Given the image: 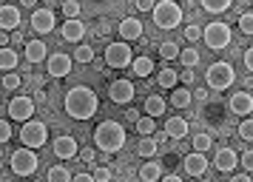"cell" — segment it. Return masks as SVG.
I'll return each mask as SVG.
<instances>
[{"instance_id":"cell-1","label":"cell","mask_w":253,"mask_h":182,"mask_svg":"<svg viewBox=\"0 0 253 182\" xmlns=\"http://www.w3.org/2000/svg\"><path fill=\"white\" fill-rule=\"evenodd\" d=\"M66 114H69L71 120H80V123H85V120H91L94 114H97V108H100V100H97V94H94L88 86H74V89H69V94H66Z\"/></svg>"},{"instance_id":"cell-2","label":"cell","mask_w":253,"mask_h":182,"mask_svg":"<svg viewBox=\"0 0 253 182\" xmlns=\"http://www.w3.org/2000/svg\"><path fill=\"white\" fill-rule=\"evenodd\" d=\"M126 145V128L114 120H105L94 128V148L103 154H117Z\"/></svg>"},{"instance_id":"cell-3","label":"cell","mask_w":253,"mask_h":182,"mask_svg":"<svg viewBox=\"0 0 253 182\" xmlns=\"http://www.w3.org/2000/svg\"><path fill=\"white\" fill-rule=\"evenodd\" d=\"M154 23L160 26L162 32H171L182 23V6L176 0H160L154 6Z\"/></svg>"},{"instance_id":"cell-4","label":"cell","mask_w":253,"mask_h":182,"mask_svg":"<svg viewBox=\"0 0 253 182\" xmlns=\"http://www.w3.org/2000/svg\"><path fill=\"white\" fill-rule=\"evenodd\" d=\"M205 80H208V89L225 91V89H230V86H233L236 71H233V66H230V63L219 60V63H211V66L205 68Z\"/></svg>"},{"instance_id":"cell-5","label":"cell","mask_w":253,"mask_h":182,"mask_svg":"<svg viewBox=\"0 0 253 182\" xmlns=\"http://www.w3.org/2000/svg\"><path fill=\"white\" fill-rule=\"evenodd\" d=\"M37 165H40V159H37L35 148H17L12 157H9V168H12V174H17V177H32L37 171Z\"/></svg>"},{"instance_id":"cell-6","label":"cell","mask_w":253,"mask_h":182,"mask_svg":"<svg viewBox=\"0 0 253 182\" xmlns=\"http://www.w3.org/2000/svg\"><path fill=\"white\" fill-rule=\"evenodd\" d=\"M202 40H205L208 48H213V51H222V48H228L230 46V26L228 23H208L205 29H202Z\"/></svg>"},{"instance_id":"cell-7","label":"cell","mask_w":253,"mask_h":182,"mask_svg":"<svg viewBox=\"0 0 253 182\" xmlns=\"http://www.w3.org/2000/svg\"><path fill=\"white\" fill-rule=\"evenodd\" d=\"M20 142L26 148H43L48 142V125L40 123V120L23 123V128H20Z\"/></svg>"},{"instance_id":"cell-8","label":"cell","mask_w":253,"mask_h":182,"mask_svg":"<svg viewBox=\"0 0 253 182\" xmlns=\"http://www.w3.org/2000/svg\"><path fill=\"white\" fill-rule=\"evenodd\" d=\"M131 63H134V54H131V46L126 40L105 46V66L108 68H128Z\"/></svg>"},{"instance_id":"cell-9","label":"cell","mask_w":253,"mask_h":182,"mask_svg":"<svg viewBox=\"0 0 253 182\" xmlns=\"http://www.w3.org/2000/svg\"><path fill=\"white\" fill-rule=\"evenodd\" d=\"M6 111H9V117L17 120V123H29L32 114H35V100H32V97H12V102H9Z\"/></svg>"},{"instance_id":"cell-10","label":"cell","mask_w":253,"mask_h":182,"mask_svg":"<svg viewBox=\"0 0 253 182\" xmlns=\"http://www.w3.org/2000/svg\"><path fill=\"white\" fill-rule=\"evenodd\" d=\"M134 83L131 80H114L111 86H108V97H111V102H117V105H128V102L134 100Z\"/></svg>"},{"instance_id":"cell-11","label":"cell","mask_w":253,"mask_h":182,"mask_svg":"<svg viewBox=\"0 0 253 182\" xmlns=\"http://www.w3.org/2000/svg\"><path fill=\"white\" fill-rule=\"evenodd\" d=\"M51 151H54V157L57 159H74L77 154H80V145H77V139L69 134L57 136L54 142H51Z\"/></svg>"},{"instance_id":"cell-12","label":"cell","mask_w":253,"mask_h":182,"mask_svg":"<svg viewBox=\"0 0 253 182\" xmlns=\"http://www.w3.org/2000/svg\"><path fill=\"white\" fill-rule=\"evenodd\" d=\"M60 37L63 40H69V43H83V37H85V23L80 17H71L60 26Z\"/></svg>"},{"instance_id":"cell-13","label":"cell","mask_w":253,"mask_h":182,"mask_svg":"<svg viewBox=\"0 0 253 182\" xmlns=\"http://www.w3.org/2000/svg\"><path fill=\"white\" fill-rule=\"evenodd\" d=\"M20 29V9L12 3H3L0 6V32H14Z\"/></svg>"},{"instance_id":"cell-14","label":"cell","mask_w":253,"mask_h":182,"mask_svg":"<svg viewBox=\"0 0 253 182\" xmlns=\"http://www.w3.org/2000/svg\"><path fill=\"white\" fill-rule=\"evenodd\" d=\"M29 23H32V29H35L37 34H48L54 29V11L51 9H35Z\"/></svg>"},{"instance_id":"cell-15","label":"cell","mask_w":253,"mask_h":182,"mask_svg":"<svg viewBox=\"0 0 253 182\" xmlns=\"http://www.w3.org/2000/svg\"><path fill=\"white\" fill-rule=\"evenodd\" d=\"M46 63H48V74L51 77H69L71 74V57L63 54V51L60 54H51Z\"/></svg>"},{"instance_id":"cell-16","label":"cell","mask_w":253,"mask_h":182,"mask_svg":"<svg viewBox=\"0 0 253 182\" xmlns=\"http://www.w3.org/2000/svg\"><path fill=\"white\" fill-rule=\"evenodd\" d=\"M213 165H216V171H222V174H230V171L239 165V157H236L233 148H219L216 157H213Z\"/></svg>"},{"instance_id":"cell-17","label":"cell","mask_w":253,"mask_h":182,"mask_svg":"<svg viewBox=\"0 0 253 182\" xmlns=\"http://www.w3.org/2000/svg\"><path fill=\"white\" fill-rule=\"evenodd\" d=\"M228 105H230V111H233V114H239L242 120H245L248 114H253V97L248 94V91H236V94L230 97Z\"/></svg>"},{"instance_id":"cell-18","label":"cell","mask_w":253,"mask_h":182,"mask_svg":"<svg viewBox=\"0 0 253 182\" xmlns=\"http://www.w3.org/2000/svg\"><path fill=\"white\" fill-rule=\"evenodd\" d=\"M117 32H120V37H123L126 43H131V40H139V37H142V23H139L137 17H126V20H120Z\"/></svg>"},{"instance_id":"cell-19","label":"cell","mask_w":253,"mask_h":182,"mask_svg":"<svg viewBox=\"0 0 253 182\" xmlns=\"http://www.w3.org/2000/svg\"><path fill=\"white\" fill-rule=\"evenodd\" d=\"M185 171L191 174V177H202L208 171V159L205 154H199V151H191L188 157H185Z\"/></svg>"},{"instance_id":"cell-20","label":"cell","mask_w":253,"mask_h":182,"mask_svg":"<svg viewBox=\"0 0 253 182\" xmlns=\"http://www.w3.org/2000/svg\"><path fill=\"white\" fill-rule=\"evenodd\" d=\"M48 57V48L43 40H26V60L29 63H40Z\"/></svg>"},{"instance_id":"cell-21","label":"cell","mask_w":253,"mask_h":182,"mask_svg":"<svg viewBox=\"0 0 253 182\" xmlns=\"http://www.w3.org/2000/svg\"><path fill=\"white\" fill-rule=\"evenodd\" d=\"M165 134L173 136V139L188 136V120H182V117H168L165 120Z\"/></svg>"},{"instance_id":"cell-22","label":"cell","mask_w":253,"mask_h":182,"mask_svg":"<svg viewBox=\"0 0 253 182\" xmlns=\"http://www.w3.org/2000/svg\"><path fill=\"white\" fill-rule=\"evenodd\" d=\"M139 180L142 182H160L162 180V165L154 162V159H148V162L139 168Z\"/></svg>"},{"instance_id":"cell-23","label":"cell","mask_w":253,"mask_h":182,"mask_svg":"<svg viewBox=\"0 0 253 182\" xmlns=\"http://www.w3.org/2000/svg\"><path fill=\"white\" fill-rule=\"evenodd\" d=\"M145 114L154 117V120H157L160 114H165V100H162L160 94H148V97H145Z\"/></svg>"},{"instance_id":"cell-24","label":"cell","mask_w":253,"mask_h":182,"mask_svg":"<svg viewBox=\"0 0 253 182\" xmlns=\"http://www.w3.org/2000/svg\"><path fill=\"white\" fill-rule=\"evenodd\" d=\"M17 63H20V57H17L14 48H9V46H6V48H0V68H3V71H14Z\"/></svg>"},{"instance_id":"cell-25","label":"cell","mask_w":253,"mask_h":182,"mask_svg":"<svg viewBox=\"0 0 253 182\" xmlns=\"http://www.w3.org/2000/svg\"><path fill=\"white\" fill-rule=\"evenodd\" d=\"M191 100H194V97H191V89H179V86H176V89L171 91V105L173 108H188Z\"/></svg>"},{"instance_id":"cell-26","label":"cell","mask_w":253,"mask_h":182,"mask_svg":"<svg viewBox=\"0 0 253 182\" xmlns=\"http://www.w3.org/2000/svg\"><path fill=\"white\" fill-rule=\"evenodd\" d=\"M131 71H134L137 77H151V71H154V60H151V57H137V60L131 63Z\"/></svg>"},{"instance_id":"cell-27","label":"cell","mask_w":253,"mask_h":182,"mask_svg":"<svg viewBox=\"0 0 253 182\" xmlns=\"http://www.w3.org/2000/svg\"><path fill=\"white\" fill-rule=\"evenodd\" d=\"M137 154L142 159H154V154H157V139L154 136H142L137 142Z\"/></svg>"},{"instance_id":"cell-28","label":"cell","mask_w":253,"mask_h":182,"mask_svg":"<svg viewBox=\"0 0 253 182\" xmlns=\"http://www.w3.org/2000/svg\"><path fill=\"white\" fill-rule=\"evenodd\" d=\"M157 83H160L162 89H176V83H179V74H176L173 68H160V74H157Z\"/></svg>"},{"instance_id":"cell-29","label":"cell","mask_w":253,"mask_h":182,"mask_svg":"<svg viewBox=\"0 0 253 182\" xmlns=\"http://www.w3.org/2000/svg\"><path fill=\"white\" fill-rule=\"evenodd\" d=\"M137 134L139 136H154L157 134V123H154V117H148V114L139 117L137 120Z\"/></svg>"},{"instance_id":"cell-30","label":"cell","mask_w":253,"mask_h":182,"mask_svg":"<svg viewBox=\"0 0 253 182\" xmlns=\"http://www.w3.org/2000/svg\"><path fill=\"white\" fill-rule=\"evenodd\" d=\"M199 3H202V9L211 11V14H222V11L230 9V3H233V0H199Z\"/></svg>"},{"instance_id":"cell-31","label":"cell","mask_w":253,"mask_h":182,"mask_svg":"<svg viewBox=\"0 0 253 182\" xmlns=\"http://www.w3.org/2000/svg\"><path fill=\"white\" fill-rule=\"evenodd\" d=\"M191 145H194V151L205 154V151L213 148V136H211V134H196V136H191Z\"/></svg>"},{"instance_id":"cell-32","label":"cell","mask_w":253,"mask_h":182,"mask_svg":"<svg viewBox=\"0 0 253 182\" xmlns=\"http://www.w3.org/2000/svg\"><path fill=\"white\" fill-rule=\"evenodd\" d=\"M179 63H182L185 68H194L196 63H199V51H196V46H188V48L179 51Z\"/></svg>"},{"instance_id":"cell-33","label":"cell","mask_w":253,"mask_h":182,"mask_svg":"<svg viewBox=\"0 0 253 182\" xmlns=\"http://www.w3.org/2000/svg\"><path fill=\"white\" fill-rule=\"evenodd\" d=\"M179 46L173 43V40H165V43H160V54H162V60H179Z\"/></svg>"},{"instance_id":"cell-34","label":"cell","mask_w":253,"mask_h":182,"mask_svg":"<svg viewBox=\"0 0 253 182\" xmlns=\"http://www.w3.org/2000/svg\"><path fill=\"white\" fill-rule=\"evenodd\" d=\"M236 134L245 139V142H253V117H245L239 123V128H236Z\"/></svg>"},{"instance_id":"cell-35","label":"cell","mask_w":253,"mask_h":182,"mask_svg":"<svg viewBox=\"0 0 253 182\" xmlns=\"http://www.w3.org/2000/svg\"><path fill=\"white\" fill-rule=\"evenodd\" d=\"M48 182H71L69 168H63V165H54V168H48Z\"/></svg>"},{"instance_id":"cell-36","label":"cell","mask_w":253,"mask_h":182,"mask_svg":"<svg viewBox=\"0 0 253 182\" xmlns=\"http://www.w3.org/2000/svg\"><path fill=\"white\" fill-rule=\"evenodd\" d=\"M74 60H77V63H91L94 48L91 46H77V48H74Z\"/></svg>"},{"instance_id":"cell-37","label":"cell","mask_w":253,"mask_h":182,"mask_svg":"<svg viewBox=\"0 0 253 182\" xmlns=\"http://www.w3.org/2000/svg\"><path fill=\"white\" fill-rule=\"evenodd\" d=\"M3 89L17 91L20 89V74H17V71H6V74H3Z\"/></svg>"},{"instance_id":"cell-38","label":"cell","mask_w":253,"mask_h":182,"mask_svg":"<svg viewBox=\"0 0 253 182\" xmlns=\"http://www.w3.org/2000/svg\"><path fill=\"white\" fill-rule=\"evenodd\" d=\"M63 14H66V20L77 17V14H80V3H77V0H63Z\"/></svg>"},{"instance_id":"cell-39","label":"cell","mask_w":253,"mask_h":182,"mask_svg":"<svg viewBox=\"0 0 253 182\" xmlns=\"http://www.w3.org/2000/svg\"><path fill=\"white\" fill-rule=\"evenodd\" d=\"M239 32L242 34H253V14H239Z\"/></svg>"},{"instance_id":"cell-40","label":"cell","mask_w":253,"mask_h":182,"mask_svg":"<svg viewBox=\"0 0 253 182\" xmlns=\"http://www.w3.org/2000/svg\"><path fill=\"white\" fill-rule=\"evenodd\" d=\"M185 37H188L191 43H199V40H202V26H188V29H185Z\"/></svg>"},{"instance_id":"cell-41","label":"cell","mask_w":253,"mask_h":182,"mask_svg":"<svg viewBox=\"0 0 253 182\" xmlns=\"http://www.w3.org/2000/svg\"><path fill=\"white\" fill-rule=\"evenodd\" d=\"M9 139H12V125L6 123V120H0V145L9 142Z\"/></svg>"},{"instance_id":"cell-42","label":"cell","mask_w":253,"mask_h":182,"mask_svg":"<svg viewBox=\"0 0 253 182\" xmlns=\"http://www.w3.org/2000/svg\"><path fill=\"white\" fill-rule=\"evenodd\" d=\"M9 46H26V37L20 29H14V32H9Z\"/></svg>"},{"instance_id":"cell-43","label":"cell","mask_w":253,"mask_h":182,"mask_svg":"<svg viewBox=\"0 0 253 182\" xmlns=\"http://www.w3.org/2000/svg\"><path fill=\"white\" fill-rule=\"evenodd\" d=\"M94 180L97 182H111V168H105V165L103 168H97L94 171Z\"/></svg>"},{"instance_id":"cell-44","label":"cell","mask_w":253,"mask_h":182,"mask_svg":"<svg viewBox=\"0 0 253 182\" xmlns=\"http://www.w3.org/2000/svg\"><path fill=\"white\" fill-rule=\"evenodd\" d=\"M77 157H80L83 162H94V159H97V148H83Z\"/></svg>"},{"instance_id":"cell-45","label":"cell","mask_w":253,"mask_h":182,"mask_svg":"<svg viewBox=\"0 0 253 182\" xmlns=\"http://www.w3.org/2000/svg\"><path fill=\"white\" fill-rule=\"evenodd\" d=\"M239 162H242V168H245L248 174H251V171H253V151H245Z\"/></svg>"},{"instance_id":"cell-46","label":"cell","mask_w":253,"mask_h":182,"mask_svg":"<svg viewBox=\"0 0 253 182\" xmlns=\"http://www.w3.org/2000/svg\"><path fill=\"white\" fill-rule=\"evenodd\" d=\"M134 6H137L139 11H154V6H157V0H134Z\"/></svg>"},{"instance_id":"cell-47","label":"cell","mask_w":253,"mask_h":182,"mask_svg":"<svg viewBox=\"0 0 253 182\" xmlns=\"http://www.w3.org/2000/svg\"><path fill=\"white\" fill-rule=\"evenodd\" d=\"M245 68L253 74V46H248V51H245Z\"/></svg>"},{"instance_id":"cell-48","label":"cell","mask_w":253,"mask_h":182,"mask_svg":"<svg viewBox=\"0 0 253 182\" xmlns=\"http://www.w3.org/2000/svg\"><path fill=\"white\" fill-rule=\"evenodd\" d=\"M191 97H196L199 102L208 100V89H191Z\"/></svg>"},{"instance_id":"cell-49","label":"cell","mask_w":253,"mask_h":182,"mask_svg":"<svg viewBox=\"0 0 253 182\" xmlns=\"http://www.w3.org/2000/svg\"><path fill=\"white\" fill-rule=\"evenodd\" d=\"M179 80H182L185 86H191V83H194V68H185L182 74H179Z\"/></svg>"},{"instance_id":"cell-50","label":"cell","mask_w":253,"mask_h":182,"mask_svg":"<svg viewBox=\"0 0 253 182\" xmlns=\"http://www.w3.org/2000/svg\"><path fill=\"white\" fill-rule=\"evenodd\" d=\"M71 182H97V180H94V174H77V177H71Z\"/></svg>"},{"instance_id":"cell-51","label":"cell","mask_w":253,"mask_h":182,"mask_svg":"<svg viewBox=\"0 0 253 182\" xmlns=\"http://www.w3.org/2000/svg\"><path fill=\"white\" fill-rule=\"evenodd\" d=\"M230 182H251V177H248V174H233Z\"/></svg>"},{"instance_id":"cell-52","label":"cell","mask_w":253,"mask_h":182,"mask_svg":"<svg viewBox=\"0 0 253 182\" xmlns=\"http://www.w3.org/2000/svg\"><path fill=\"white\" fill-rule=\"evenodd\" d=\"M9 46V32H0V48H6Z\"/></svg>"},{"instance_id":"cell-53","label":"cell","mask_w":253,"mask_h":182,"mask_svg":"<svg viewBox=\"0 0 253 182\" xmlns=\"http://www.w3.org/2000/svg\"><path fill=\"white\" fill-rule=\"evenodd\" d=\"M20 6H26V9L35 11V9H37V0H20Z\"/></svg>"},{"instance_id":"cell-54","label":"cell","mask_w":253,"mask_h":182,"mask_svg":"<svg viewBox=\"0 0 253 182\" xmlns=\"http://www.w3.org/2000/svg\"><path fill=\"white\" fill-rule=\"evenodd\" d=\"M160 182H182V180H179V177H176V174H168V177H162Z\"/></svg>"},{"instance_id":"cell-55","label":"cell","mask_w":253,"mask_h":182,"mask_svg":"<svg viewBox=\"0 0 253 182\" xmlns=\"http://www.w3.org/2000/svg\"><path fill=\"white\" fill-rule=\"evenodd\" d=\"M202 182H213V180H202Z\"/></svg>"},{"instance_id":"cell-56","label":"cell","mask_w":253,"mask_h":182,"mask_svg":"<svg viewBox=\"0 0 253 182\" xmlns=\"http://www.w3.org/2000/svg\"><path fill=\"white\" fill-rule=\"evenodd\" d=\"M0 3H6V0H0Z\"/></svg>"},{"instance_id":"cell-57","label":"cell","mask_w":253,"mask_h":182,"mask_svg":"<svg viewBox=\"0 0 253 182\" xmlns=\"http://www.w3.org/2000/svg\"><path fill=\"white\" fill-rule=\"evenodd\" d=\"M0 94H3V91H0Z\"/></svg>"}]
</instances>
